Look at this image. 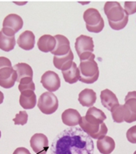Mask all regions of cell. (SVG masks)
<instances>
[{
    "label": "cell",
    "instance_id": "1",
    "mask_svg": "<svg viewBox=\"0 0 136 154\" xmlns=\"http://www.w3.org/2000/svg\"><path fill=\"white\" fill-rule=\"evenodd\" d=\"M51 154H94V142L81 128H68L53 139Z\"/></svg>",
    "mask_w": 136,
    "mask_h": 154
},
{
    "label": "cell",
    "instance_id": "2",
    "mask_svg": "<svg viewBox=\"0 0 136 154\" xmlns=\"http://www.w3.org/2000/svg\"><path fill=\"white\" fill-rule=\"evenodd\" d=\"M80 60V80L85 84H93L98 80L99 70L97 62H95V55L93 53H85L79 56Z\"/></svg>",
    "mask_w": 136,
    "mask_h": 154
},
{
    "label": "cell",
    "instance_id": "3",
    "mask_svg": "<svg viewBox=\"0 0 136 154\" xmlns=\"http://www.w3.org/2000/svg\"><path fill=\"white\" fill-rule=\"evenodd\" d=\"M104 13L108 19L110 27L115 30L124 29L129 21V16L125 14L118 2H107L104 5Z\"/></svg>",
    "mask_w": 136,
    "mask_h": 154
},
{
    "label": "cell",
    "instance_id": "4",
    "mask_svg": "<svg viewBox=\"0 0 136 154\" xmlns=\"http://www.w3.org/2000/svg\"><path fill=\"white\" fill-rule=\"evenodd\" d=\"M83 18L86 23V28L89 32L99 33L104 30V19L96 8H89L85 10V12H84Z\"/></svg>",
    "mask_w": 136,
    "mask_h": 154
},
{
    "label": "cell",
    "instance_id": "5",
    "mask_svg": "<svg viewBox=\"0 0 136 154\" xmlns=\"http://www.w3.org/2000/svg\"><path fill=\"white\" fill-rule=\"evenodd\" d=\"M39 109L45 115H51L56 112L58 108V99L55 94L51 92L43 93L39 98Z\"/></svg>",
    "mask_w": 136,
    "mask_h": 154
},
{
    "label": "cell",
    "instance_id": "6",
    "mask_svg": "<svg viewBox=\"0 0 136 154\" xmlns=\"http://www.w3.org/2000/svg\"><path fill=\"white\" fill-rule=\"evenodd\" d=\"M16 33L9 28L3 27L0 30V49L9 52L14 49L16 45Z\"/></svg>",
    "mask_w": 136,
    "mask_h": 154
},
{
    "label": "cell",
    "instance_id": "7",
    "mask_svg": "<svg viewBox=\"0 0 136 154\" xmlns=\"http://www.w3.org/2000/svg\"><path fill=\"white\" fill-rule=\"evenodd\" d=\"M41 84L44 88L46 89L48 92H55L60 89L61 80L58 75L54 71H48L41 77Z\"/></svg>",
    "mask_w": 136,
    "mask_h": 154
},
{
    "label": "cell",
    "instance_id": "8",
    "mask_svg": "<svg viewBox=\"0 0 136 154\" xmlns=\"http://www.w3.org/2000/svg\"><path fill=\"white\" fill-rule=\"evenodd\" d=\"M17 80V74L13 66H5L0 69V86L4 89H11Z\"/></svg>",
    "mask_w": 136,
    "mask_h": 154
},
{
    "label": "cell",
    "instance_id": "9",
    "mask_svg": "<svg viewBox=\"0 0 136 154\" xmlns=\"http://www.w3.org/2000/svg\"><path fill=\"white\" fill-rule=\"evenodd\" d=\"M107 119L105 113L95 107H89L85 116H81V121L91 125H99Z\"/></svg>",
    "mask_w": 136,
    "mask_h": 154
},
{
    "label": "cell",
    "instance_id": "10",
    "mask_svg": "<svg viewBox=\"0 0 136 154\" xmlns=\"http://www.w3.org/2000/svg\"><path fill=\"white\" fill-rule=\"evenodd\" d=\"M30 147L36 154H46L48 150V139L44 134H36L30 139Z\"/></svg>",
    "mask_w": 136,
    "mask_h": 154
},
{
    "label": "cell",
    "instance_id": "11",
    "mask_svg": "<svg viewBox=\"0 0 136 154\" xmlns=\"http://www.w3.org/2000/svg\"><path fill=\"white\" fill-rule=\"evenodd\" d=\"M80 127L85 132L89 137H91L93 139H98L103 138V137L106 136L107 134V127L105 125V123L101 124L100 125H89L86 124L85 122H80Z\"/></svg>",
    "mask_w": 136,
    "mask_h": 154
},
{
    "label": "cell",
    "instance_id": "12",
    "mask_svg": "<svg viewBox=\"0 0 136 154\" xmlns=\"http://www.w3.org/2000/svg\"><path fill=\"white\" fill-rule=\"evenodd\" d=\"M75 48L78 56L85 53H93L94 49V40L89 36L81 35L76 39Z\"/></svg>",
    "mask_w": 136,
    "mask_h": 154
},
{
    "label": "cell",
    "instance_id": "13",
    "mask_svg": "<svg viewBox=\"0 0 136 154\" xmlns=\"http://www.w3.org/2000/svg\"><path fill=\"white\" fill-rule=\"evenodd\" d=\"M112 112L113 121L116 123H121V122H127V123H132V116L130 114V111L128 110L125 105H120L117 104L111 109L110 111Z\"/></svg>",
    "mask_w": 136,
    "mask_h": 154
},
{
    "label": "cell",
    "instance_id": "14",
    "mask_svg": "<svg viewBox=\"0 0 136 154\" xmlns=\"http://www.w3.org/2000/svg\"><path fill=\"white\" fill-rule=\"evenodd\" d=\"M63 78L66 83L75 84L80 80V70L77 66L76 63L70 62L62 68Z\"/></svg>",
    "mask_w": 136,
    "mask_h": 154
},
{
    "label": "cell",
    "instance_id": "15",
    "mask_svg": "<svg viewBox=\"0 0 136 154\" xmlns=\"http://www.w3.org/2000/svg\"><path fill=\"white\" fill-rule=\"evenodd\" d=\"M54 37L57 40V45L51 54L54 56H64L69 54L71 49L68 38L62 35H57Z\"/></svg>",
    "mask_w": 136,
    "mask_h": 154
},
{
    "label": "cell",
    "instance_id": "16",
    "mask_svg": "<svg viewBox=\"0 0 136 154\" xmlns=\"http://www.w3.org/2000/svg\"><path fill=\"white\" fill-rule=\"evenodd\" d=\"M80 120L81 116L79 112L73 108H68L62 114V121L63 124L70 127H75L78 125L80 124Z\"/></svg>",
    "mask_w": 136,
    "mask_h": 154
},
{
    "label": "cell",
    "instance_id": "17",
    "mask_svg": "<svg viewBox=\"0 0 136 154\" xmlns=\"http://www.w3.org/2000/svg\"><path fill=\"white\" fill-rule=\"evenodd\" d=\"M17 45L24 50H31L36 45V36L30 30H26L17 38Z\"/></svg>",
    "mask_w": 136,
    "mask_h": 154
},
{
    "label": "cell",
    "instance_id": "18",
    "mask_svg": "<svg viewBox=\"0 0 136 154\" xmlns=\"http://www.w3.org/2000/svg\"><path fill=\"white\" fill-rule=\"evenodd\" d=\"M3 27L9 28L17 33L23 27V20L17 14H9L3 20Z\"/></svg>",
    "mask_w": 136,
    "mask_h": 154
},
{
    "label": "cell",
    "instance_id": "19",
    "mask_svg": "<svg viewBox=\"0 0 136 154\" xmlns=\"http://www.w3.org/2000/svg\"><path fill=\"white\" fill-rule=\"evenodd\" d=\"M57 45V40L54 36L50 35H44L39 38L37 42L38 48L44 53L52 52L55 48Z\"/></svg>",
    "mask_w": 136,
    "mask_h": 154
},
{
    "label": "cell",
    "instance_id": "20",
    "mask_svg": "<svg viewBox=\"0 0 136 154\" xmlns=\"http://www.w3.org/2000/svg\"><path fill=\"white\" fill-rule=\"evenodd\" d=\"M20 105L24 109H32L37 103V98L35 91L26 90L21 93L20 96Z\"/></svg>",
    "mask_w": 136,
    "mask_h": 154
},
{
    "label": "cell",
    "instance_id": "21",
    "mask_svg": "<svg viewBox=\"0 0 136 154\" xmlns=\"http://www.w3.org/2000/svg\"><path fill=\"white\" fill-rule=\"evenodd\" d=\"M100 98L102 105L108 111H111L114 106L119 104V101L116 94L110 89H107L101 91Z\"/></svg>",
    "mask_w": 136,
    "mask_h": 154
},
{
    "label": "cell",
    "instance_id": "22",
    "mask_svg": "<svg viewBox=\"0 0 136 154\" xmlns=\"http://www.w3.org/2000/svg\"><path fill=\"white\" fill-rule=\"evenodd\" d=\"M115 147V141L112 137L104 136L97 141V148L101 154H111L114 151Z\"/></svg>",
    "mask_w": 136,
    "mask_h": 154
},
{
    "label": "cell",
    "instance_id": "23",
    "mask_svg": "<svg viewBox=\"0 0 136 154\" xmlns=\"http://www.w3.org/2000/svg\"><path fill=\"white\" fill-rule=\"evenodd\" d=\"M78 100L83 107H91L96 103V93L90 89H85L79 94Z\"/></svg>",
    "mask_w": 136,
    "mask_h": 154
},
{
    "label": "cell",
    "instance_id": "24",
    "mask_svg": "<svg viewBox=\"0 0 136 154\" xmlns=\"http://www.w3.org/2000/svg\"><path fill=\"white\" fill-rule=\"evenodd\" d=\"M13 69L17 74V82H20V80H22L23 78H26V77L33 78V70L31 66L27 63L25 62L17 63L13 66Z\"/></svg>",
    "mask_w": 136,
    "mask_h": 154
},
{
    "label": "cell",
    "instance_id": "25",
    "mask_svg": "<svg viewBox=\"0 0 136 154\" xmlns=\"http://www.w3.org/2000/svg\"><path fill=\"white\" fill-rule=\"evenodd\" d=\"M125 105L130 111L132 121L136 122V91H131L125 98Z\"/></svg>",
    "mask_w": 136,
    "mask_h": 154
},
{
    "label": "cell",
    "instance_id": "26",
    "mask_svg": "<svg viewBox=\"0 0 136 154\" xmlns=\"http://www.w3.org/2000/svg\"><path fill=\"white\" fill-rule=\"evenodd\" d=\"M74 59V54L72 51L64 56H54L53 57V65L58 70H62V68L70 62H73Z\"/></svg>",
    "mask_w": 136,
    "mask_h": 154
},
{
    "label": "cell",
    "instance_id": "27",
    "mask_svg": "<svg viewBox=\"0 0 136 154\" xmlns=\"http://www.w3.org/2000/svg\"><path fill=\"white\" fill-rule=\"evenodd\" d=\"M19 83L20 84L18 85V89L21 93L26 90H32V91L36 90V85L33 82V78H30V77L23 78L22 80H20Z\"/></svg>",
    "mask_w": 136,
    "mask_h": 154
},
{
    "label": "cell",
    "instance_id": "28",
    "mask_svg": "<svg viewBox=\"0 0 136 154\" xmlns=\"http://www.w3.org/2000/svg\"><path fill=\"white\" fill-rule=\"evenodd\" d=\"M13 122L15 125H24L28 122V114L26 111H21L20 112L16 115V117L13 119Z\"/></svg>",
    "mask_w": 136,
    "mask_h": 154
},
{
    "label": "cell",
    "instance_id": "29",
    "mask_svg": "<svg viewBox=\"0 0 136 154\" xmlns=\"http://www.w3.org/2000/svg\"><path fill=\"white\" fill-rule=\"evenodd\" d=\"M124 11L126 15H132L136 12V2H125Z\"/></svg>",
    "mask_w": 136,
    "mask_h": 154
},
{
    "label": "cell",
    "instance_id": "30",
    "mask_svg": "<svg viewBox=\"0 0 136 154\" xmlns=\"http://www.w3.org/2000/svg\"><path fill=\"white\" fill-rule=\"evenodd\" d=\"M127 140L131 143H136V125L130 127L126 132Z\"/></svg>",
    "mask_w": 136,
    "mask_h": 154
},
{
    "label": "cell",
    "instance_id": "31",
    "mask_svg": "<svg viewBox=\"0 0 136 154\" xmlns=\"http://www.w3.org/2000/svg\"><path fill=\"white\" fill-rule=\"evenodd\" d=\"M5 66H12V62L5 57H0V69Z\"/></svg>",
    "mask_w": 136,
    "mask_h": 154
},
{
    "label": "cell",
    "instance_id": "32",
    "mask_svg": "<svg viewBox=\"0 0 136 154\" xmlns=\"http://www.w3.org/2000/svg\"><path fill=\"white\" fill-rule=\"evenodd\" d=\"M12 154H31L30 152V151L26 148H23V147H20V148H17L16 149L15 151L13 152Z\"/></svg>",
    "mask_w": 136,
    "mask_h": 154
},
{
    "label": "cell",
    "instance_id": "33",
    "mask_svg": "<svg viewBox=\"0 0 136 154\" xmlns=\"http://www.w3.org/2000/svg\"><path fill=\"white\" fill-rule=\"evenodd\" d=\"M3 99H4V95H3V93L0 91V104L3 103Z\"/></svg>",
    "mask_w": 136,
    "mask_h": 154
},
{
    "label": "cell",
    "instance_id": "34",
    "mask_svg": "<svg viewBox=\"0 0 136 154\" xmlns=\"http://www.w3.org/2000/svg\"><path fill=\"white\" fill-rule=\"evenodd\" d=\"M0 138H1V131H0Z\"/></svg>",
    "mask_w": 136,
    "mask_h": 154
},
{
    "label": "cell",
    "instance_id": "35",
    "mask_svg": "<svg viewBox=\"0 0 136 154\" xmlns=\"http://www.w3.org/2000/svg\"><path fill=\"white\" fill-rule=\"evenodd\" d=\"M134 154H136V151L134 152Z\"/></svg>",
    "mask_w": 136,
    "mask_h": 154
}]
</instances>
